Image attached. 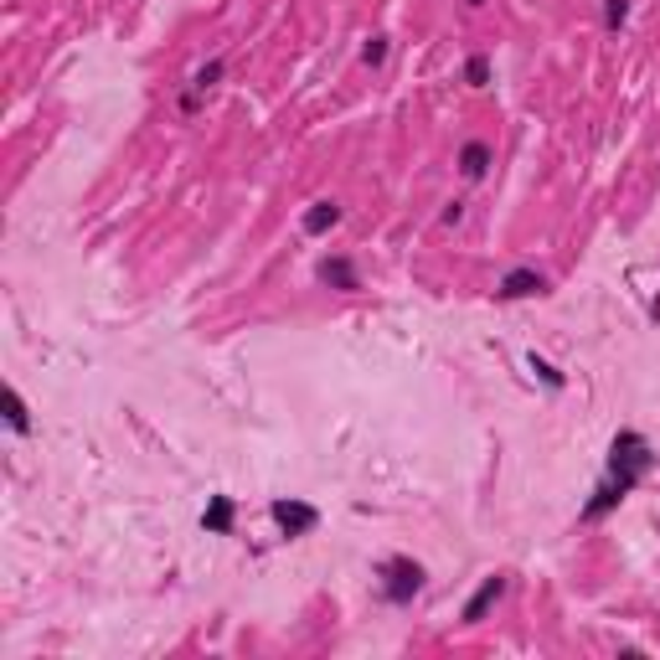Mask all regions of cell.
<instances>
[{"instance_id": "6da1fadb", "label": "cell", "mask_w": 660, "mask_h": 660, "mask_svg": "<svg viewBox=\"0 0 660 660\" xmlns=\"http://www.w3.org/2000/svg\"><path fill=\"white\" fill-rule=\"evenodd\" d=\"M655 454H650V438L635 434V429H619L609 444V465H604V480L588 500H583V521H604V516L619 506L625 496H635V485L650 475Z\"/></svg>"}, {"instance_id": "7a4b0ae2", "label": "cell", "mask_w": 660, "mask_h": 660, "mask_svg": "<svg viewBox=\"0 0 660 660\" xmlns=\"http://www.w3.org/2000/svg\"><path fill=\"white\" fill-rule=\"evenodd\" d=\"M377 578H382L387 604H413V598L423 594L429 573H423V563H413V557H382V563H377Z\"/></svg>"}, {"instance_id": "3957f363", "label": "cell", "mask_w": 660, "mask_h": 660, "mask_svg": "<svg viewBox=\"0 0 660 660\" xmlns=\"http://www.w3.org/2000/svg\"><path fill=\"white\" fill-rule=\"evenodd\" d=\"M269 516L279 521V532H284V537H310L315 527H320V511H315L310 500H274Z\"/></svg>"}, {"instance_id": "277c9868", "label": "cell", "mask_w": 660, "mask_h": 660, "mask_svg": "<svg viewBox=\"0 0 660 660\" xmlns=\"http://www.w3.org/2000/svg\"><path fill=\"white\" fill-rule=\"evenodd\" d=\"M506 588H511V578H506V573H490V578H485L480 588L469 594V604L459 609V619H465V625H480L485 614H490V609L500 604V598H506Z\"/></svg>"}, {"instance_id": "5b68a950", "label": "cell", "mask_w": 660, "mask_h": 660, "mask_svg": "<svg viewBox=\"0 0 660 660\" xmlns=\"http://www.w3.org/2000/svg\"><path fill=\"white\" fill-rule=\"evenodd\" d=\"M547 274H537V269H511V274L496 284V300H532V294H547Z\"/></svg>"}, {"instance_id": "8992f818", "label": "cell", "mask_w": 660, "mask_h": 660, "mask_svg": "<svg viewBox=\"0 0 660 660\" xmlns=\"http://www.w3.org/2000/svg\"><path fill=\"white\" fill-rule=\"evenodd\" d=\"M222 73H227V63H222V57H212V63L192 78V88L181 94V113H196V109H202V98H207L217 83H222Z\"/></svg>"}, {"instance_id": "52a82bcc", "label": "cell", "mask_w": 660, "mask_h": 660, "mask_svg": "<svg viewBox=\"0 0 660 660\" xmlns=\"http://www.w3.org/2000/svg\"><path fill=\"white\" fill-rule=\"evenodd\" d=\"M315 279H320V284H330V290H340V294L361 290V279H356V263H351V258H320V263H315Z\"/></svg>"}, {"instance_id": "ba28073f", "label": "cell", "mask_w": 660, "mask_h": 660, "mask_svg": "<svg viewBox=\"0 0 660 660\" xmlns=\"http://www.w3.org/2000/svg\"><path fill=\"white\" fill-rule=\"evenodd\" d=\"M490 161H496L490 145H485V140H469V145L459 150V176H465V181H485V176H490Z\"/></svg>"}, {"instance_id": "9c48e42d", "label": "cell", "mask_w": 660, "mask_h": 660, "mask_svg": "<svg viewBox=\"0 0 660 660\" xmlns=\"http://www.w3.org/2000/svg\"><path fill=\"white\" fill-rule=\"evenodd\" d=\"M340 222V202H330V196H325V202H310V212H305V232L310 238H320V232H330V227Z\"/></svg>"}, {"instance_id": "30bf717a", "label": "cell", "mask_w": 660, "mask_h": 660, "mask_svg": "<svg viewBox=\"0 0 660 660\" xmlns=\"http://www.w3.org/2000/svg\"><path fill=\"white\" fill-rule=\"evenodd\" d=\"M202 527H207L212 537H227V532H232V496H212L207 516H202Z\"/></svg>"}, {"instance_id": "8fae6325", "label": "cell", "mask_w": 660, "mask_h": 660, "mask_svg": "<svg viewBox=\"0 0 660 660\" xmlns=\"http://www.w3.org/2000/svg\"><path fill=\"white\" fill-rule=\"evenodd\" d=\"M5 423H11L16 434H32V413H26V403H21L16 387H5Z\"/></svg>"}, {"instance_id": "7c38bea8", "label": "cell", "mask_w": 660, "mask_h": 660, "mask_svg": "<svg viewBox=\"0 0 660 660\" xmlns=\"http://www.w3.org/2000/svg\"><path fill=\"white\" fill-rule=\"evenodd\" d=\"M465 83L469 88H485V83H490V57H485V52H475L465 63Z\"/></svg>"}, {"instance_id": "4fadbf2b", "label": "cell", "mask_w": 660, "mask_h": 660, "mask_svg": "<svg viewBox=\"0 0 660 660\" xmlns=\"http://www.w3.org/2000/svg\"><path fill=\"white\" fill-rule=\"evenodd\" d=\"M629 21V0H604V32H619Z\"/></svg>"}, {"instance_id": "5bb4252c", "label": "cell", "mask_w": 660, "mask_h": 660, "mask_svg": "<svg viewBox=\"0 0 660 660\" xmlns=\"http://www.w3.org/2000/svg\"><path fill=\"white\" fill-rule=\"evenodd\" d=\"M527 367H532V371H537V377H542V382H547V387H552V392H557V387H563V371H557V367H552V361H542V356H537V351H532V356H527Z\"/></svg>"}, {"instance_id": "9a60e30c", "label": "cell", "mask_w": 660, "mask_h": 660, "mask_svg": "<svg viewBox=\"0 0 660 660\" xmlns=\"http://www.w3.org/2000/svg\"><path fill=\"white\" fill-rule=\"evenodd\" d=\"M361 63H367V67H382L387 63V36H371L367 47H361Z\"/></svg>"}, {"instance_id": "2e32d148", "label": "cell", "mask_w": 660, "mask_h": 660, "mask_svg": "<svg viewBox=\"0 0 660 660\" xmlns=\"http://www.w3.org/2000/svg\"><path fill=\"white\" fill-rule=\"evenodd\" d=\"M459 217H465V202H449V207H444V227H454Z\"/></svg>"}, {"instance_id": "e0dca14e", "label": "cell", "mask_w": 660, "mask_h": 660, "mask_svg": "<svg viewBox=\"0 0 660 660\" xmlns=\"http://www.w3.org/2000/svg\"><path fill=\"white\" fill-rule=\"evenodd\" d=\"M469 5H485V0H469Z\"/></svg>"}]
</instances>
